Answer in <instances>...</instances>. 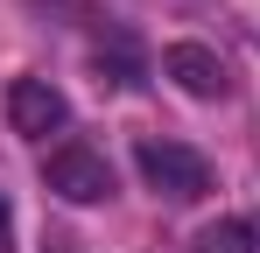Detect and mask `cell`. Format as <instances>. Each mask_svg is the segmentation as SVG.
<instances>
[{
	"label": "cell",
	"instance_id": "obj_1",
	"mask_svg": "<svg viewBox=\"0 0 260 253\" xmlns=\"http://www.w3.org/2000/svg\"><path fill=\"white\" fill-rule=\"evenodd\" d=\"M141 176H148V190L155 197H176V204H190V197H204L211 190V162L197 155V148H183V141H141Z\"/></svg>",
	"mask_w": 260,
	"mask_h": 253
},
{
	"label": "cell",
	"instance_id": "obj_2",
	"mask_svg": "<svg viewBox=\"0 0 260 253\" xmlns=\"http://www.w3.org/2000/svg\"><path fill=\"white\" fill-rule=\"evenodd\" d=\"M43 183L63 204H106V197H113V162H106L99 148H85V141H63V148L49 155Z\"/></svg>",
	"mask_w": 260,
	"mask_h": 253
},
{
	"label": "cell",
	"instance_id": "obj_3",
	"mask_svg": "<svg viewBox=\"0 0 260 253\" xmlns=\"http://www.w3.org/2000/svg\"><path fill=\"white\" fill-rule=\"evenodd\" d=\"M7 126L28 134V141H49V134L71 126V99H63L49 78H14L7 84Z\"/></svg>",
	"mask_w": 260,
	"mask_h": 253
},
{
	"label": "cell",
	"instance_id": "obj_4",
	"mask_svg": "<svg viewBox=\"0 0 260 253\" xmlns=\"http://www.w3.org/2000/svg\"><path fill=\"white\" fill-rule=\"evenodd\" d=\"M162 78L176 91H190V99H218L225 91V64H218V49H204V42H169L162 49Z\"/></svg>",
	"mask_w": 260,
	"mask_h": 253
},
{
	"label": "cell",
	"instance_id": "obj_5",
	"mask_svg": "<svg viewBox=\"0 0 260 253\" xmlns=\"http://www.w3.org/2000/svg\"><path fill=\"white\" fill-rule=\"evenodd\" d=\"M190 253H260V246H253V225H246V218H211V225L190 239Z\"/></svg>",
	"mask_w": 260,
	"mask_h": 253
},
{
	"label": "cell",
	"instance_id": "obj_6",
	"mask_svg": "<svg viewBox=\"0 0 260 253\" xmlns=\"http://www.w3.org/2000/svg\"><path fill=\"white\" fill-rule=\"evenodd\" d=\"M99 71H113V84H141V49H134L127 36L99 42Z\"/></svg>",
	"mask_w": 260,
	"mask_h": 253
},
{
	"label": "cell",
	"instance_id": "obj_7",
	"mask_svg": "<svg viewBox=\"0 0 260 253\" xmlns=\"http://www.w3.org/2000/svg\"><path fill=\"white\" fill-rule=\"evenodd\" d=\"M0 225H7V197H0Z\"/></svg>",
	"mask_w": 260,
	"mask_h": 253
}]
</instances>
